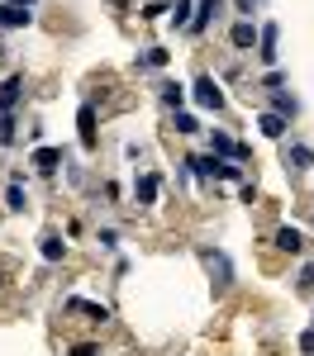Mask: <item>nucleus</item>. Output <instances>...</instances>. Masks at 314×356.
Listing matches in <instances>:
<instances>
[{"instance_id":"f257e3e1","label":"nucleus","mask_w":314,"mask_h":356,"mask_svg":"<svg viewBox=\"0 0 314 356\" xmlns=\"http://www.w3.org/2000/svg\"><path fill=\"white\" fill-rule=\"evenodd\" d=\"M200 261L210 266V275H214V285H219V290H228V285H233V266H228V257H224V252L205 247V252H200Z\"/></svg>"},{"instance_id":"f03ea898","label":"nucleus","mask_w":314,"mask_h":356,"mask_svg":"<svg viewBox=\"0 0 314 356\" xmlns=\"http://www.w3.org/2000/svg\"><path fill=\"white\" fill-rule=\"evenodd\" d=\"M196 105L200 110H224V90H219L214 76H200L196 81Z\"/></svg>"},{"instance_id":"7ed1b4c3","label":"nucleus","mask_w":314,"mask_h":356,"mask_svg":"<svg viewBox=\"0 0 314 356\" xmlns=\"http://www.w3.org/2000/svg\"><path fill=\"white\" fill-rule=\"evenodd\" d=\"M276 38H281V29L276 24H267V29H257V57H262V62H267V67H272V62H276Z\"/></svg>"},{"instance_id":"20e7f679","label":"nucleus","mask_w":314,"mask_h":356,"mask_svg":"<svg viewBox=\"0 0 314 356\" xmlns=\"http://www.w3.org/2000/svg\"><path fill=\"white\" fill-rule=\"evenodd\" d=\"M210 143H214V152H210V157H233V162H243V157H248V147H238V143H233L228 134H219V129L210 134Z\"/></svg>"},{"instance_id":"39448f33","label":"nucleus","mask_w":314,"mask_h":356,"mask_svg":"<svg viewBox=\"0 0 314 356\" xmlns=\"http://www.w3.org/2000/svg\"><path fill=\"white\" fill-rule=\"evenodd\" d=\"M29 24H33V15H29V10L5 5V0H0V29H29Z\"/></svg>"},{"instance_id":"423d86ee","label":"nucleus","mask_w":314,"mask_h":356,"mask_svg":"<svg viewBox=\"0 0 314 356\" xmlns=\"http://www.w3.org/2000/svg\"><path fill=\"white\" fill-rule=\"evenodd\" d=\"M19 90H24V76H19V72H15V76H5V86H0V114H10V110H15Z\"/></svg>"},{"instance_id":"0eeeda50","label":"nucleus","mask_w":314,"mask_h":356,"mask_svg":"<svg viewBox=\"0 0 314 356\" xmlns=\"http://www.w3.org/2000/svg\"><path fill=\"white\" fill-rule=\"evenodd\" d=\"M228 43L248 53V48L257 43V29H253V19H238V24H233V33H228Z\"/></svg>"},{"instance_id":"6e6552de","label":"nucleus","mask_w":314,"mask_h":356,"mask_svg":"<svg viewBox=\"0 0 314 356\" xmlns=\"http://www.w3.org/2000/svg\"><path fill=\"white\" fill-rule=\"evenodd\" d=\"M5 209H10V214H24L29 209V195H24V181H19V176H15L10 191H5Z\"/></svg>"},{"instance_id":"1a4fd4ad","label":"nucleus","mask_w":314,"mask_h":356,"mask_svg":"<svg viewBox=\"0 0 314 356\" xmlns=\"http://www.w3.org/2000/svg\"><path fill=\"white\" fill-rule=\"evenodd\" d=\"M67 309H72V314H86L91 323H105V318H110L105 304H91V300H67Z\"/></svg>"},{"instance_id":"9d476101","label":"nucleus","mask_w":314,"mask_h":356,"mask_svg":"<svg viewBox=\"0 0 314 356\" xmlns=\"http://www.w3.org/2000/svg\"><path fill=\"white\" fill-rule=\"evenodd\" d=\"M276 247H281V252H290V257H295V252H305L300 228H290V223H285V228H276Z\"/></svg>"},{"instance_id":"9b49d317","label":"nucleus","mask_w":314,"mask_h":356,"mask_svg":"<svg viewBox=\"0 0 314 356\" xmlns=\"http://www.w3.org/2000/svg\"><path fill=\"white\" fill-rule=\"evenodd\" d=\"M134 200H139V204H152V200H157V176H152V171H143V176H139Z\"/></svg>"},{"instance_id":"f8f14e48","label":"nucleus","mask_w":314,"mask_h":356,"mask_svg":"<svg viewBox=\"0 0 314 356\" xmlns=\"http://www.w3.org/2000/svg\"><path fill=\"white\" fill-rule=\"evenodd\" d=\"M272 114H281L285 124H290V119L300 114V105H295V95H285V90H276V95H272Z\"/></svg>"},{"instance_id":"ddd939ff","label":"nucleus","mask_w":314,"mask_h":356,"mask_svg":"<svg viewBox=\"0 0 314 356\" xmlns=\"http://www.w3.org/2000/svg\"><path fill=\"white\" fill-rule=\"evenodd\" d=\"M77 129H81V143H86V147H95V110H91V105H81Z\"/></svg>"},{"instance_id":"4468645a","label":"nucleus","mask_w":314,"mask_h":356,"mask_svg":"<svg viewBox=\"0 0 314 356\" xmlns=\"http://www.w3.org/2000/svg\"><path fill=\"white\" fill-rule=\"evenodd\" d=\"M257 129H262L267 138H285V129H290V124H285L281 114H272V110H267L262 119H257Z\"/></svg>"},{"instance_id":"2eb2a0df","label":"nucleus","mask_w":314,"mask_h":356,"mask_svg":"<svg viewBox=\"0 0 314 356\" xmlns=\"http://www.w3.org/2000/svg\"><path fill=\"white\" fill-rule=\"evenodd\" d=\"M57 162H62V152H57V147H33V166H38V171H48V176H53Z\"/></svg>"},{"instance_id":"dca6fc26","label":"nucleus","mask_w":314,"mask_h":356,"mask_svg":"<svg viewBox=\"0 0 314 356\" xmlns=\"http://www.w3.org/2000/svg\"><path fill=\"white\" fill-rule=\"evenodd\" d=\"M38 252H43V261H62V257H67V243H62V238H57V233H48V238H43V247H38Z\"/></svg>"},{"instance_id":"f3484780","label":"nucleus","mask_w":314,"mask_h":356,"mask_svg":"<svg viewBox=\"0 0 314 356\" xmlns=\"http://www.w3.org/2000/svg\"><path fill=\"white\" fill-rule=\"evenodd\" d=\"M290 166H295V171H305V166H314V152L305 147V143H295V147H290Z\"/></svg>"},{"instance_id":"a211bd4d","label":"nucleus","mask_w":314,"mask_h":356,"mask_svg":"<svg viewBox=\"0 0 314 356\" xmlns=\"http://www.w3.org/2000/svg\"><path fill=\"white\" fill-rule=\"evenodd\" d=\"M162 105H167V110H181V105H186V90H181V86H162Z\"/></svg>"},{"instance_id":"6ab92c4d","label":"nucleus","mask_w":314,"mask_h":356,"mask_svg":"<svg viewBox=\"0 0 314 356\" xmlns=\"http://www.w3.org/2000/svg\"><path fill=\"white\" fill-rule=\"evenodd\" d=\"M214 162H219V157H191V171H196V176H214Z\"/></svg>"},{"instance_id":"aec40b11","label":"nucleus","mask_w":314,"mask_h":356,"mask_svg":"<svg viewBox=\"0 0 314 356\" xmlns=\"http://www.w3.org/2000/svg\"><path fill=\"white\" fill-rule=\"evenodd\" d=\"M15 129H19V124H15V119H10V114H0V143H5V147H10V143H15Z\"/></svg>"},{"instance_id":"412c9836","label":"nucleus","mask_w":314,"mask_h":356,"mask_svg":"<svg viewBox=\"0 0 314 356\" xmlns=\"http://www.w3.org/2000/svg\"><path fill=\"white\" fill-rule=\"evenodd\" d=\"M171 24H191V0H176V10H171Z\"/></svg>"},{"instance_id":"4be33fe9","label":"nucleus","mask_w":314,"mask_h":356,"mask_svg":"<svg viewBox=\"0 0 314 356\" xmlns=\"http://www.w3.org/2000/svg\"><path fill=\"white\" fill-rule=\"evenodd\" d=\"M214 176H219V181H238V166H228V162H214Z\"/></svg>"},{"instance_id":"5701e85b","label":"nucleus","mask_w":314,"mask_h":356,"mask_svg":"<svg viewBox=\"0 0 314 356\" xmlns=\"http://www.w3.org/2000/svg\"><path fill=\"white\" fill-rule=\"evenodd\" d=\"M196 129H200V124L191 119V114H176V134H196Z\"/></svg>"},{"instance_id":"b1692460","label":"nucleus","mask_w":314,"mask_h":356,"mask_svg":"<svg viewBox=\"0 0 314 356\" xmlns=\"http://www.w3.org/2000/svg\"><path fill=\"white\" fill-rule=\"evenodd\" d=\"M143 67H167V53H162V48H152V53L143 57Z\"/></svg>"},{"instance_id":"393cba45","label":"nucleus","mask_w":314,"mask_h":356,"mask_svg":"<svg viewBox=\"0 0 314 356\" xmlns=\"http://www.w3.org/2000/svg\"><path fill=\"white\" fill-rule=\"evenodd\" d=\"M238 195H243V204H257V186H253V181H243V186H238Z\"/></svg>"},{"instance_id":"a878e982","label":"nucleus","mask_w":314,"mask_h":356,"mask_svg":"<svg viewBox=\"0 0 314 356\" xmlns=\"http://www.w3.org/2000/svg\"><path fill=\"white\" fill-rule=\"evenodd\" d=\"M300 290H314V261L305 266V275H300Z\"/></svg>"},{"instance_id":"bb28decb","label":"nucleus","mask_w":314,"mask_h":356,"mask_svg":"<svg viewBox=\"0 0 314 356\" xmlns=\"http://www.w3.org/2000/svg\"><path fill=\"white\" fill-rule=\"evenodd\" d=\"M72 356H100V352H95L91 342H81V347H72Z\"/></svg>"},{"instance_id":"cd10ccee","label":"nucleus","mask_w":314,"mask_h":356,"mask_svg":"<svg viewBox=\"0 0 314 356\" xmlns=\"http://www.w3.org/2000/svg\"><path fill=\"white\" fill-rule=\"evenodd\" d=\"M300 347H305V352H314V328L305 332V337H300Z\"/></svg>"},{"instance_id":"c85d7f7f","label":"nucleus","mask_w":314,"mask_h":356,"mask_svg":"<svg viewBox=\"0 0 314 356\" xmlns=\"http://www.w3.org/2000/svg\"><path fill=\"white\" fill-rule=\"evenodd\" d=\"M238 10H243V15H253V0H238Z\"/></svg>"},{"instance_id":"c756f323","label":"nucleus","mask_w":314,"mask_h":356,"mask_svg":"<svg viewBox=\"0 0 314 356\" xmlns=\"http://www.w3.org/2000/svg\"><path fill=\"white\" fill-rule=\"evenodd\" d=\"M5 5H19V10H29V5H33V0H5Z\"/></svg>"},{"instance_id":"7c9ffc66","label":"nucleus","mask_w":314,"mask_h":356,"mask_svg":"<svg viewBox=\"0 0 314 356\" xmlns=\"http://www.w3.org/2000/svg\"><path fill=\"white\" fill-rule=\"evenodd\" d=\"M0 285H5V275H0Z\"/></svg>"}]
</instances>
